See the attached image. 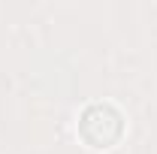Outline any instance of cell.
Here are the masks:
<instances>
[{"label":"cell","mask_w":157,"mask_h":154,"mask_svg":"<svg viewBox=\"0 0 157 154\" xmlns=\"http://www.w3.org/2000/svg\"><path fill=\"white\" fill-rule=\"evenodd\" d=\"M76 133L91 151H112L127 136V118L115 103H88L76 118Z\"/></svg>","instance_id":"cell-1"}]
</instances>
